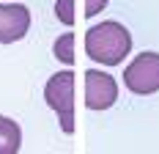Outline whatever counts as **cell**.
Instances as JSON below:
<instances>
[{"mask_svg":"<svg viewBox=\"0 0 159 154\" xmlns=\"http://www.w3.org/2000/svg\"><path fill=\"white\" fill-rule=\"evenodd\" d=\"M44 99L55 113H58V124L66 135L74 132V75L63 69L55 72L44 85Z\"/></svg>","mask_w":159,"mask_h":154,"instance_id":"7a4b0ae2","label":"cell"},{"mask_svg":"<svg viewBox=\"0 0 159 154\" xmlns=\"http://www.w3.org/2000/svg\"><path fill=\"white\" fill-rule=\"evenodd\" d=\"M110 0H85V17H96Z\"/></svg>","mask_w":159,"mask_h":154,"instance_id":"9c48e42d","label":"cell"},{"mask_svg":"<svg viewBox=\"0 0 159 154\" xmlns=\"http://www.w3.org/2000/svg\"><path fill=\"white\" fill-rule=\"evenodd\" d=\"M55 17L63 25H74V0H55Z\"/></svg>","mask_w":159,"mask_h":154,"instance_id":"ba28073f","label":"cell"},{"mask_svg":"<svg viewBox=\"0 0 159 154\" xmlns=\"http://www.w3.org/2000/svg\"><path fill=\"white\" fill-rule=\"evenodd\" d=\"M22 146V129L14 118L0 116V154H16Z\"/></svg>","mask_w":159,"mask_h":154,"instance_id":"8992f818","label":"cell"},{"mask_svg":"<svg viewBox=\"0 0 159 154\" xmlns=\"http://www.w3.org/2000/svg\"><path fill=\"white\" fill-rule=\"evenodd\" d=\"M30 28V11L22 3H0V44H11L25 39Z\"/></svg>","mask_w":159,"mask_h":154,"instance_id":"5b68a950","label":"cell"},{"mask_svg":"<svg viewBox=\"0 0 159 154\" xmlns=\"http://www.w3.org/2000/svg\"><path fill=\"white\" fill-rule=\"evenodd\" d=\"M52 52H55V58L66 66H71L74 63V33H63V36H58V41L52 44Z\"/></svg>","mask_w":159,"mask_h":154,"instance_id":"52a82bcc","label":"cell"},{"mask_svg":"<svg viewBox=\"0 0 159 154\" xmlns=\"http://www.w3.org/2000/svg\"><path fill=\"white\" fill-rule=\"evenodd\" d=\"M118 99V83L115 77L104 75L99 69L85 72V105L88 110H107Z\"/></svg>","mask_w":159,"mask_h":154,"instance_id":"277c9868","label":"cell"},{"mask_svg":"<svg viewBox=\"0 0 159 154\" xmlns=\"http://www.w3.org/2000/svg\"><path fill=\"white\" fill-rule=\"evenodd\" d=\"M85 52L96 63L118 66L132 52V33L121 22H115V19H107L102 25H93V28H88V33H85Z\"/></svg>","mask_w":159,"mask_h":154,"instance_id":"6da1fadb","label":"cell"},{"mask_svg":"<svg viewBox=\"0 0 159 154\" xmlns=\"http://www.w3.org/2000/svg\"><path fill=\"white\" fill-rule=\"evenodd\" d=\"M124 85L132 94H157L159 91V52H140L124 69Z\"/></svg>","mask_w":159,"mask_h":154,"instance_id":"3957f363","label":"cell"}]
</instances>
